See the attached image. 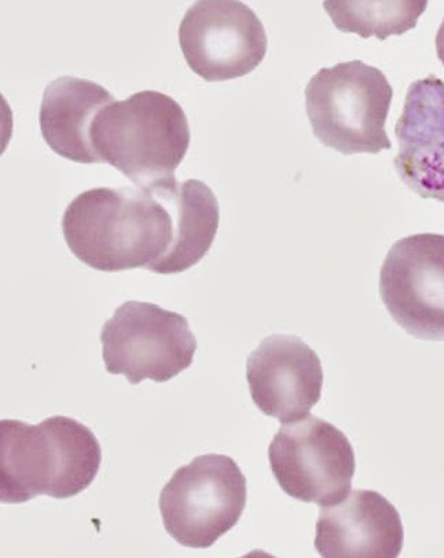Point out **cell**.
Returning <instances> with one entry per match:
<instances>
[{"mask_svg": "<svg viewBox=\"0 0 444 558\" xmlns=\"http://www.w3.org/2000/svg\"><path fill=\"white\" fill-rule=\"evenodd\" d=\"M430 0H325L334 27L360 38L385 40L415 29Z\"/></svg>", "mask_w": 444, "mask_h": 558, "instance_id": "9a60e30c", "label": "cell"}, {"mask_svg": "<svg viewBox=\"0 0 444 558\" xmlns=\"http://www.w3.org/2000/svg\"><path fill=\"white\" fill-rule=\"evenodd\" d=\"M101 342L108 372L133 385L176 377L192 366L197 349L185 316L138 301L118 307L102 327Z\"/></svg>", "mask_w": 444, "mask_h": 558, "instance_id": "8992f818", "label": "cell"}, {"mask_svg": "<svg viewBox=\"0 0 444 558\" xmlns=\"http://www.w3.org/2000/svg\"><path fill=\"white\" fill-rule=\"evenodd\" d=\"M114 98L91 81L62 76L46 87L40 106V130L49 147L76 163H101L94 153L91 126Z\"/></svg>", "mask_w": 444, "mask_h": 558, "instance_id": "4fadbf2b", "label": "cell"}, {"mask_svg": "<svg viewBox=\"0 0 444 558\" xmlns=\"http://www.w3.org/2000/svg\"><path fill=\"white\" fill-rule=\"evenodd\" d=\"M67 247L102 272L151 270L169 253V208L150 187H96L70 203L62 218Z\"/></svg>", "mask_w": 444, "mask_h": 558, "instance_id": "6da1fadb", "label": "cell"}, {"mask_svg": "<svg viewBox=\"0 0 444 558\" xmlns=\"http://www.w3.org/2000/svg\"><path fill=\"white\" fill-rule=\"evenodd\" d=\"M94 153L135 186L150 187L174 177L190 145L186 113L174 98L139 92L111 102L91 126Z\"/></svg>", "mask_w": 444, "mask_h": 558, "instance_id": "3957f363", "label": "cell"}, {"mask_svg": "<svg viewBox=\"0 0 444 558\" xmlns=\"http://www.w3.org/2000/svg\"><path fill=\"white\" fill-rule=\"evenodd\" d=\"M268 34L242 0H197L180 27L183 57L207 82L238 80L261 64Z\"/></svg>", "mask_w": 444, "mask_h": 558, "instance_id": "ba28073f", "label": "cell"}, {"mask_svg": "<svg viewBox=\"0 0 444 558\" xmlns=\"http://www.w3.org/2000/svg\"><path fill=\"white\" fill-rule=\"evenodd\" d=\"M398 510L383 495L357 489L322 506L316 547L328 558H395L404 547Z\"/></svg>", "mask_w": 444, "mask_h": 558, "instance_id": "7c38bea8", "label": "cell"}, {"mask_svg": "<svg viewBox=\"0 0 444 558\" xmlns=\"http://www.w3.org/2000/svg\"><path fill=\"white\" fill-rule=\"evenodd\" d=\"M392 96L383 72L362 61L323 68L306 88L313 135L325 147L347 156L390 149L385 123Z\"/></svg>", "mask_w": 444, "mask_h": 558, "instance_id": "277c9868", "label": "cell"}, {"mask_svg": "<svg viewBox=\"0 0 444 558\" xmlns=\"http://www.w3.org/2000/svg\"><path fill=\"white\" fill-rule=\"evenodd\" d=\"M400 180L424 199L444 203V82L436 76L411 83L395 128Z\"/></svg>", "mask_w": 444, "mask_h": 558, "instance_id": "8fae6325", "label": "cell"}, {"mask_svg": "<svg viewBox=\"0 0 444 558\" xmlns=\"http://www.w3.org/2000/svg\"><path fill=\"white\" fill-rule=\"evenodd\" d=\"M280 487L301 502L338 504L351 489L355 453L342 430L307 415L282 426L269 448Z\"/></svg>", "mask_w": 444, "mask_h": 558, "instance_id": "52a82bcc", "label": "cell"}, {"mask_svg": "<svg viewBox=\"0 0 444 558\" xmlns=\"http://www.w3.org/2000/svg\"><path fill=\"white\" fill-rule=\"evenodd\" d=\"M381 299L392 319L410 336L444 339V236L415 234L386 254L380 278Z\"/></svg>", "mask_w": 444, "mask_h": 558, "instance_id": "9c48e42d", "label": "cell"}, {"mask_svg": "<svg viewBox=\"0 0 444 558\" xmlns=\"http://www.w3.org/2000/svg\"><path fill=\"white\" fill-rule=\"evenodd\" d=\"M247 505V478L232 458L208 453L177 469L160 495L166 532L177 544L207 549L233 529Z\"/></svg>", "mask_w": 444, "mask_h": 558, "instance_id": "5b68a950", "label": "cell"}, {"mask_svg": "<svg viewBox=\"0 0 444 558\" xmlns=\"http://www.w3.org/2000/svg\"><path fill=\"white\" fill-rule=\"evenodd\" d=\"M436 53L439 60H441L442 64L444 65V19L441 28H439L436 35Z\"/></svg>", "mask_w": 444, "mask_h": 558, "instance_id": "2e32d148", "label": "cell"}, {"mask_svg": "<svg viewBox=\"0 0 444 558\" xmlns=\"http://www.w3.org/2000/svg\"><path fill=\"white\" fill-rule=\"evenodd\" d=\"M150 190L164 202L172 220L171 247L151 272H185L200 263L212 246L219 227L218 199L211 187L198 180L180 182L171 177Z\"/></svg>", "mask_w": 444, "mask_h": 558, "instance_id": "5bb4252c", "label": "cell"}, {"mask_svg": "<svg viewBox=\"0 0 444 558\" xmlns=\"http://www.w3.org/2000/svg\"><path fill=\"white\" fill-rule=\"evenodd\" d=\"M102 452L87 426L66 416L39 425L0 422V499L23 504L38 495L66 499L94 482Z\"/></svg>", "mask_w": 444, "mask_h": 558, "instance_id": "7a4b0ae2", "label": "cell"}, {"mask_svg": "<svg viewBox=\"0 0 444 558\" xmlns=\"http://www.w3.org/2000/svg\"><path fill=\"white\" fill-rule=\"evenodd\" d=\"M247 378L255 404L281 424L305 418L321 399V360L294 336L264 338L248 357Z\"/></svg>", "mask_w": 444, "mask_h": 558, "instance_id": "30bf717a", "label": "cell"}]
</instances>
